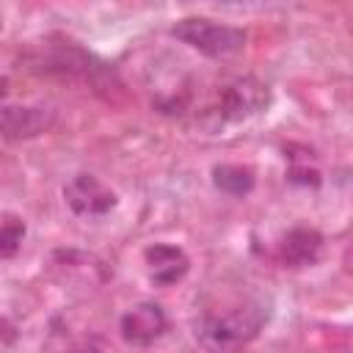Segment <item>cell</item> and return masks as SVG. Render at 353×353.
<instances>
[{"instance_id":"6da1fadb","label":"cell","mask_w":353,"mask_h":353,"mask_svg":"<svg viewBox=\"0 0 353 353\" xmlns=\"http://www.w3.org/2000/svg\"><path fill=\"white\" fill-rule=\"evenodd\" d=\"M171 36H176L179 41H185L188 47L210 55V58H226L234 55L245 47V30L234 28V25H221L204 17H188L179 19L171 28Z\"/></svg>"},{"instance_id":"7a4b0ae2","label":"cell","mask_w":353,"mask_h":353,"mask_svg":"<svg viewBox=\"0 0 353 353\" xmlns=\"http://www.w3.org/2000/svg\"><path fill=\"white\" fill-rule=\"evenodd\" d=\"M63 201L80 218L108 215L119 204L116 193L102 179H97L94 174H77V176H72L66 182V188H63Z\"/></svg>"},{"instance_id":"3957f363","label":"cell","mask_w":353,"mask_h":353,"mask_svg":"<svg viewBox=\"0 0 353 353\" xmlns=\"http://www.w3.org/2000/svg\"><path fill=\"white\" fill-rule=\"evenodd\" d=\"M270 102L268 85H262L254 77H240L234 83H229L221 94V116L229 121H240L248 119L259 110H265Z\"/></svg>"},{"instance_id":"277c9868","label":"cell","mask_w":353,"mask_h":353,"mask_svg":"<svg viewBox=\"0 0 353 353\" xmlns=\"http://www.w3.org/2000/svg\"><path fill=\"white\" fill-rule=\"evenodd\" d=\"M165 325H168L165 312L154 301L135 303L130 312L121 314V323H119L124 342L127 345H138V347L152 345L154 339H160L163 331H165Z\"/></svg>"},{"instance_id":"5b68a950","label":"cell","mask_w":353,"mask_h":353,"mask_svg":"<svg viewBox=\"0 0 353 353\" xmlns=\"http://www.w3.org/2000/svg\"><path fill=\"white\" fill-rule=\"evenodd\" d=\"M262 320H265L262 309L245 306V309H234V312L221 314V317H207L204 334L215 345H234V342H243V339L254 336L259 331Z\"/></svg>"},{"instance_id":"8992f818","label":"cell","mask_w":353,"mask_h":353,"mask_svg":"<svg viewBox=\"0 0 353 353\" xmlns=\"http://www.w3.org/2000/svg\"><path fill=\"white\" fill-rule=\"evenodd\" d=\"M146 268H149V279L157 287H171L176 281H182L190 270V259L179 245H168V243H154L146 248Z\"/></svg>"},{"instance_id":"52a82bcc","label":"cell","mask_w":353,"mask_h":353,"mask_svg":"<svg viewBox=\"0 0 353 353\" xmlns=\"http://www.w3.org/2000/svg\"><path fill=\"white\" fill-rule=\"evenodd\" d=\"M52 124V110L44 105H6L3 108V135L6 141H19V138H33L44 132Z\"/></svg>"},{"instance_id":"ba28073f","label":"cell","mask_w":353,"mask_h":353,"mask_svg":"<svg viewBox=\"0 0 353 353\" xmlns=\"http://www.w3.org/2000/svg\"><path fill=\"white\" fill-rule=\"evenodd\" d=\"M320 248H323L320 232L306 229V226H298V229H290V232L284 234L281 259H284L287 265H292V268H306V265H314V262H317Z\"/></svg>"},{"instance_id":"9c48e42d","label":"cell","mask_w":353,"mask_h":353,"mask_svg":"<svg viewBox=\"0 0 353 353\" xmlns=\"http://www.w3.org/2000/svg\"><path fill=\"white\" fill-rule=\"evenodd\" d=\"M212 185L229 196H245L254 190V171L245 165H215L212 168Z\"/></svg>"},{"instance_id":"30bf717a","label":"cell","mask_w":353,"mask_h":353,"mask_svg":"<svg viewBox=\"0 0 353 353\" xmlns=\"http://www.w3.org/2000/svg\"><path fill=\"white\" fill-rule=\"evenodd\" d=\"M22 237H25L22 218H17L14 212H6L3 215V226H0V254H3V259H11L19 251Z\"/></svg>"}]
</instances>
